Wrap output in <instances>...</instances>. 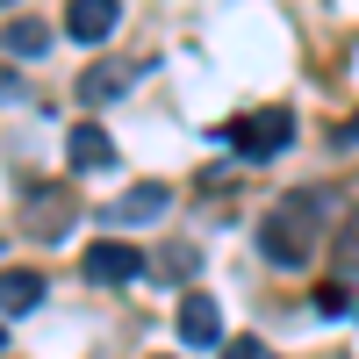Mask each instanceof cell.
I'll list each match as a JSON object with an SVG mask.
<instances>
[{
	"label": "cell",
	"instance_id": "obj_1",
	"mask_svg": "<svg viewBox=\"0 0 359 359\" xmlns=\"http://www.w3.org/2000/svg\"><path fill=\"white\" fill-rule=\"evenodd\" d=\"M323 230H331V194L294 187V194L273 201V216L259 223V245H266V259H273L280 273H294V266H309L323 252Z\"/></svg>",
	"mask_w": 359,
	"mask_h": 359
},
{
	"label": "cell",
	"instance_id": "obj_2",
	"mask_svg": "<svg viewBox=\"0 0 359 359\" xmlns=\"http://www.w3.org/2000/svg\"><path fill=\"white\" fill-rule=\"evenodd\" d=\"M223 144L245 165H266V158H280L287 144H294V115L287 108H245V115H230L223 123Z\"/></svg>",
	"mask_w": 359,
	"mask_h": 359
},
{
	"label": "cell",
	"instance_id": "obj_3",
	"mask_svg": "<svg viewBox=\"0 0 359 359\" xmlns=\"http://www.w3.org/2000/svg\"><path fill=\"white\" fill-rule=\"evenodd\" d=\"M72 216H79V201H72L65 180H43V187H29V201H22V223L36 230V237H65Z\"/></svg>",
	"mask_w": 359,
	"mask_h": 359
},
{
	"label": "cell",
	"instance_id": "obj_4",
	"mask_svg": "<svg viewBox=\"0 0 359 359\" xmlns=\"http://www.w3.org/2000/svg\"><path fill=\"white\" fill-rule=\"evenodd\" d=\"M144 273H151V259H144L137 245L101 237V245L86 252V280H94V287H130V280H144Z\"/></svg>",
	"mask_w": 359,
	"mask_h": 359
},
{
	"label": "cell",
	"instance_id": "obj_5",
	"mask_svg": "<svg viewBox=\"0 0 359 359\" xmlns=\"http://www.w3.org/2000/svg\"><path fill=\"white\" fill-rule=\"evenodd\" d=\"M123 22V0H65V36L72 43H108Z\"/></svg>",
	"mask_w": 359,
	"mask_h": 359
},
{
	"label": "cell",
	"instance_id": "obj_6",
	"mask_svg": "<svg viewBox=\"0 0 359 359\" xmlns=\"http://www.w3.org/2000/svg\"><path fill=\"white\" fill-rule=\"evenodd\" d=\"M165 208H172V187H165V180H137V187L115 194L101 216H108V223H158Z\"/></svg>",
	"mask_w": 359,
	"mask_h": 359
},
{
	"label": "cell",
	"instance_id": "obj_7",
	"mask_svg": "<svg viewBox=\"0 0 359 359\" xmlns=\"http://www.w3.org/2000/svg\"><path fill=\"white\" fill-rule=\"evenodd\" d=\"M130 79H137V65H115V57H108V65H86V72H79L72 94H79V108H108Z\"/></svg>",
	"mask_w": 359,
	"mask_h": 359
},
{
	"label": "cell",
	"instance_id": "obj_8",
	"mask_svg": "<svg viewBox=\"0 0 359 359\" xmlns=\"http://www.w3.org/2000/svg\"><path fill=\"white\" fill-rule=\"evenodd\" d=\"M180 338H187V345H223V309H216V294H187V302H180Z\"/></svg>",
	"mask_w": 359,
	"mask_h": 359
},
{
	"label": "cell",
	"instance_id": "obj_9",
	"mask_svg": "<svg viewBox=\"0 0 359 359\" xmlns=\"http://www.w3.org/2000/svg\"><path fill=\"white\" fill-rule=\"evenodd\" d=\"M43 273H29V266H8V273H0V309L8 316H29V309H43Z\"/></svg>",
	"mask_w": 359,
	"mask_h": 359
},
{
	"label": "cell",
	"instance_id": "obj_10",
	"mask_svg": "<svg viewBox=\"0 0 359 359\" xmlns=\"http://www.w3.org/2000/svg\"><path fill=\"white\" fill-rule=\"evenodd\" d=\"M65 158H72V172H94V165H115V144H108L101 123H79L65 137Z\"/></svg>",
	"mask_w": 359,
	"mask_h": 359
},
{
	"label": "cell",
	"instance_id": "obj_11",
	"mask_svg": "<svg viewBox=\"0 0 359 359\" xmlns=\"http://www.w3.org/2000/svg\"><path fill=\"white\" fill-rule=\"evenodd\" d=\"M151 273H158V280H194V273H201V252H194V245H158V252H151Z\"/></svg>",
	"mask_w": 359,
	"mask_h": 359
},
{
	"label": "cell",
	"instance_id": "obj_12",
	"mask_svg": "<svg viewBox=\"0 0 359 359\" xmlns=\"http://www.w3.org/2000/svg\"><path fill=\"white\" fill-rule=\"evenodd\" d=\"M0 36H8L15 57H43V50H50V29H43V22H8Z\"/></svg>",
	"mask_w": 359,
	"mask_h": 359
},
{
	"label": "cell",
	"instance_id": "obj_13",
	"mask_svg": "<svg viewBox=\"0 0 359 359\" xmlns=\"http://www.w3.org/2000/svg\"><path fill=\"white\" fill-rule=\"evenodd\" d=\"M316 309H323V316H345V287L323 280V287H316Z\"/></svg>",
	"mask_w": 359,
	"mask_h": 359
},
{
	"label": "cell",
	"instance_id": "obj_14",
	"mask_svg": "<svg viewBox=\"0 0 359 359\" xmlns=\"http://www.w3.org/2000/svg\"><path fill=\"white\" fill-rule=\"evenodd\" d=\"M223 359H266L259 338H223Z\"/></svg>",
	"mask_w": 359,
	"mask_h": 359
},
{
	"label": "cell",
	"instance_id": "obj_15",
	"mask_svg": "<svg viewBox=\"0 0 359 359\" xmlns=\"http://www.w3.org/2000/svg\"><path fill=\"white\" fill-rule=\"evenodd\" d=\"M15 94H22V79H15L8 65H0V101H15Z\"/></svg>",
	"mask_w": 359,
	"mask_h": 359
},
{
	"label": "cell",
	"instance_id": "obj_16",
	"mask_svg": "<svg viewBox=\"0 0 359 359\" xmlns=\"http://www.w3.org/2000/svg\"><path fill=\"white\" fill-rule=\"evenodd\" d=\"M338 144H359V115H352V123H345V130H338Z\"/></svg>",
	"mask_w": 359,
	"mask_h": 359
},
{
	"label": "cell",
	"instance_id": "obj_17",
	"mask_svg": "<svg viewBox=\"0 0 359 359\" xmlns=\"http://www.w3.org/2000/svg\"><path fill=\"white\" fill-rule=\"evenodd\" d=\"M0 345H8V323H0Z\"/></svg>",
	"mask_w": 359,
	"mask_h": 359
},
{
	"label": "cell",
	"instance_id": "obj_18",
	"mask_svg": "<svg viewBox=\"0 0 359 359\" xmlns=\"http://www.w3.org/2000/svg\"><path fill=\"white\" fill-rule=\"evenodd\" d=\"M0 8H15V0H0Z\"/></svg>",
	"mask_w": 359,
	"mask_h": 359
},
{
	"label": "cell",
	"instance_id": "obj_19",
	"mask_svg": "<svg viewBox=\"0 0 359 359\" xmlns=\"http://www.w3.org/2000/svg\"><path fill=\"white\" fill-rule=\"evenodd\" d=\"M158 359H172V352H158Z\"/></svg>",
	"mask_w": 359,
	"mask_h": 359
}]
</instances>
